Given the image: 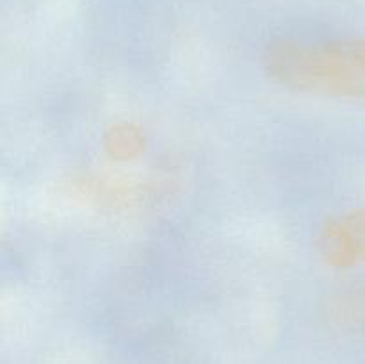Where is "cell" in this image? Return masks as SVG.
I'll return each mask as SVG.
<instances>
[{
  "mask_svg": "<svg viewBox=\"0 0 365 364\" xmlns=\"http://www.w3.org/2000/svg\"><path fill=\"white\" fill-rule=\"evenodd\" d=\"M264 64L271 79L294 91L365 100V39H280Z\"/></svg>",
  "mask_w": 365,
  "mask_h": 364,
  "instance_id": "cell-1",
  "label": "cell"
},
{
  "mask_svg": "<svg viewBox=\"0 0 365 364\" xmlns=\"http://www.w3.org/2000/svg\"><path fill=\"white\" fill-rule=\"evenodd\" d=\"M319 252L331 268L365 264V207L328 221L319 234Z\"/></svg>",
  "mask_w": 365,
  "mask_h": 364,
  "instance_id": "cell-2",
  "label": "cell"
},
{
  "mask_svg": "<svg viewBox=\"0 0 365 364\" xmlns=\"http://www.w3.org/2000/svg\"><path fill=\"white\" fill-rule=\"evenodd\" d=\"M103 146L114 161H130L143 153L146 146L145 132L135 123H116L107 131Z\"/></svg>",
  "mask_w": 365,
  "mask_h": 364,
  "instance_id": "cell-3",
  "label": "cell"
}]
</instances>
